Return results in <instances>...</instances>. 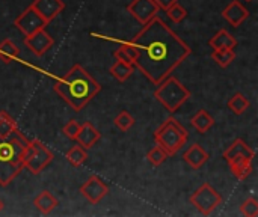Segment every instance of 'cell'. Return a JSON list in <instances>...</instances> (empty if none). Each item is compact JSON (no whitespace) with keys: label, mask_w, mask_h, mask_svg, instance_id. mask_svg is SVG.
<instances>
[{"label":"cell","mask_w":258,"mask_h":217,"mask_svg":"<svg viewBox=\"0 0 258 217\" xmlns=\"http://www.w3.org/2000/svg\"><path fill=\"white\" fill-rule=\"evenodd\" d=\"M138 51V68L153 85H159L171 76L190 56V47L157 15L144 24L132 41Z\"/></svg>","instance_id":"obj_1"},{"label":"cell","mask_w":258,"mask_h":217,"mask_svg":"<svg viewBox=\"0 0 258 217\" xmlns=\"http://www.w3.org/2000/svg\"><path fill=\"white\" fill-rule=\"evenodd\" d=\"M53 89L74 112H80L101 91V86L82 65L76 63L54 80Z\"/></svg>","instance_id":"obj_2"},{"label":"cell","mask_w":258,"mask_h":217,"mask_svg":"<svg viewBox=\"0 0 258 217\" xmlns=\"http://www.w3.org/2000/svg\"><path fill=\"white\" fill-rule=\"evenodd\" d=\"M29 140L17 130L11 137H0V187L9 186L23 171L21 156Z\"/></svg>","instance_id":"obj_3"},{"label":"cell","mask_w":258,"mask_h":217,"mask_svg":"<svg viewBox=\"0 0 258 217\" xmlns=\"http://www.w3.org/2000/svg\"><path fill=\"white\" fill-rule=\"evenodd\" d=\"M156 86L157 88L154 91V98L169 113H175L190 98V91L177 77L168 76Z\"/></svg>","instance_id":"obj_4"},{"label":"cell","mask_w":258,"mask_h":217,"mask_svg":"<svg viewBox=\"0 0 258 217\" xmlns=\"http://www.w3.org/2000/svg\"><path fill=\"white\" fill-rule=\"evenodd\" d=\"M189 133L187 130L175 119L168 118L156 131H154V140L159 147H162L169 156L177 154L187 142Z\"/></svg>","instance_id":"obj_5"},{"label":"cell","mask_w":258,"mask_h":217,"mask_svg":"<svg viewBox=\"0 0 258 217\" xmlns=\"http://www.w3.org/2000/svg\"><path fill=\"white\" fill-rule=\"evenodd\" d=\"M53 160V153L41 142V140H32L26 145L21 163L23 169H27L32 175H39Z\"/></svg>","instance_id":"obj_6"},{"label":"cell","mask_w":258,"mask_h":217,"mask_svg":"<svg viewBox=\"0 0 258 217\" xmlns=\"http://www.w3.org/2000/svg\"><path fill=\"white\" fill-rule=\"evenodd\" d=\"M190 204L203 216H209L222 204V196L210 183H203V186L190 195Z\"/></svg>","instance_id":"obj_7"},{"label":"cell","mask_w":258,"mask_h":217,"mask_svg":"<svg viewBox=\"0 0 258 217\" xmlns=\"http://www.w3.org/2000/svg\"><path fill=\"white\" fill-rule=\"evenodd\" d=\"M79 192L89 204L95 205V204L101 202L109 195V187L100 177L92 175L80 186Z\"/></svg>","instance_id":"obj_8"},{"label":"cell","mask_w":258,"mask_h":217,"mask_svg":"<svg viewBox=\"0 0 258 217\" xmlns=\"http://www.w3.org/2000/svg\"><path fill=\"white\" fill-rule=\"evenodd\" d=\"M14 24H15V27H17L18 30H21V32L27 36V35L35 33L36 30L44 29L48 23H47V21H45V20H44L32 6H29L20 17L15 18Z\"/></svg>","instance_id":"obj_9"},{"label":"cell","mask_w":258,"mask_h":217,"mask_svg":"<svg viewBox=\"0 0 258 217\" xmlns=\"http://www.w3.org/2000/svg\"><path fill=\"white\" fill-rule=\"evenodd\" d=\"M24 45L35 56H42V54H45L53 47V38H51V35L44 27L41 30H36L32 35H27L24 38Z\"/></svg>","instance_id":"obj_10"},{"label":"cell","mask_w":258,"mask_h":217,"mask_svg":"<svg viewBox=\"0 0 258 217\" xmlns=\"http://www.w3.org/2000/svg\"><path fill=\"white\" fill-rule=\"evenodd\" d=\"M128 14H132V17L139 21L142 26L145 23H148L153 17L157 15L159 8L154 3V0H133L128 6H127Z\"/></svg>","instance_id":"obj_11"},{"label":"cell","mask_w":258,"mask_h":217,"mask_svg":"<svg viewBox=\"0 0 258 217\" xmlns=\"http://www.w3.org/2000/svg\"><path fill=\"white\" fill-rule=\"evenodd\" d=\"M47 23L53 21L65 8V3L62 0H35L30 5Z\"/></svg>","instance_id":"obj_12"},{"label":"cell","mask_w":258,"mask_h":217,"mask_svg":"<svg viewBox=\"0 0 258 217\" xmlns=\"http://www.w3.org/2000/svg\"><path fill=\"white\" fill-rule=\"evenodd\" d=\"M252 160H254V157H251V156H234V157L228 159L227 163L230 165L231 174H233L237 180L243 181V180H246V178L252 174V171H254V168H252Z\"/></svg>","instance_id":"obj_13"},{"label":"cell","mask_w":258,"mask_h":217,"mask_svg":"<svg viewBox=\"0 0 258 217\" xmlns=\"http://www.w3.org/2000/svg\"><path fill=\"white\" fill-rule=\"evenodd\" d=\"M222 17L234 27L242 26L243 21H246V18L249 17V11L239 2V0H233L224 11H222Z\"/></svg>","instance_id":"obj_14"},{"label":"cell","mask_w":258,"mask_h":217,"mask_svg":"<svg viewBox=\"0 0 258 217\" xmlns=\"http://www.w3.org/2000/svg\"><path fill=\"white\" fill-rule=\"evenodd\" d=\"M210 159L209 153L198 143H194L190 145L184 153H183V160L184 163H187L192 169H200L203 168L207 160Z\"/></svg>","instance_id":"obj_15"},{"label":"cell","mask_w":258,"mask_h":217,"mask_svg":"<svg viewBox=\"0 0 258 217\" xmlns=\"http://www.w3.org/2000/svg\"><path fill=\"white\" fill-rule=\"evenodd\" d=\"M100 131L91 124V122H83L82 125H80V130H79V133H77V136H76V140H77V143H80L83 148H86V150H89V148H92L98 140H100Z\"/></svg>","instance_id":"obj_16"},{"label":"cell","mask_w":258,"mask_h":217,"mask_svg":"<svg viewBox=\"0 0 258 217\" xmlns=\"http://www.w3.org/2000/svg\"><path fill=\"white\" fill-rule=\"evenodd\" d=\"M33 205H35V208H36L41 214H50L54 208L59 207V201H57V198H56L50 190H41V192L35 196Z\"/></svg>","instance_id":"obj_17"},{"label":"cell","mask_w":258,"mask_h":217,"mask_svg":"<svg viewBox=\"0 0 258 217\" xmlns=\"http://www.w3.org/2000/svg\"><path fill=\"white\" fill-rule=\"evenodd\" d=\"M209 45L213 50H218V48H233L234 50L237 45V39L227 29H222L209 41Z\"/></svg>","instance_id":"obj_18"},{"label":"cell","mask_w":258,"mask_h":217,"mask_svg":"<svg viewBox=\"0 0 258 217\" xmlns=\"http://www.w3.org/2000/svg\"><path fill=\"white\" fill-rule=\"evenodd\" d=\"M190 125H192L198 133L204 134V133H207V131L215 125V119H213L212 115L207 113V110L201 109V110H198V112L192 116Z\"/></svg>","instance_id":"obj_19"},{"label":"cell","mask_w":258,"mask_h":217,"mask_svg":"<svg viewBox=\"0 0 258 217\" xmlns=\"http://www.w3.org/2000/svg\"><path fill=\"white\" fill-rule=\"evenodd\" d=\"M234 156H251V157H255V151L243 140V139H236L222 154V157L225 160L234 157Z\"/></svg>","instance_id":"obj_20"},{"label":"cell","mask_w":258,"mask_h":217,"mask_svg":"<svg viewBox=\"0 0 258 217\" xmlns=\"http://www.w3.org/2000/svg\"><path fill=\"white\" fill-rule=\"evenodd\" d=\"M133 71H135V65L121 59H116V62H113V65L110 66V74L118 82H125L127 79H130Z\"/></svg>","instance_id":"obj_21"},{"label":"cell","mask_w":258,"mask_h":217,"mask_svg":"<svg viewBox=\"0 0 258 217\" xmlns=\"http://www.w3.org/2000/svg\"><path fill=\"white\" fill-rule=\"evenodd\" d=\"M228 106V110L236 115V116H240L243 115L248 109H249V100L242 94V92H236L227 103Z\"/></svg>","instance_id":"obj_22"},{"label":"cell","mask_w":258,"mask_h":217,"mask_svg":"<svg viewBox=\"0 0 258 217\" xmlns=\"http://www.w3.org/2000/svg\"><path fill=\"white\" fill-rule=\"evenodd\" d=\"M67 160L70 162V165H73L74 168H80L82 165L86 163L88 160V153H86V148H83L80 143L71 147L68 151H67Z\"/></svg>","instance_id":"obj_23"},{"label":"cell","mask_w":258,"mask_h":217,"mask_svg":"<svg viewBox=\"0 0 258 217\" xmlns=\"http://www.w3.org/2000/svg\"><path fill=\"white\" fill-rule=\"evenodd\" d=\"M212 59H213L221 68H227V66H230V65L234 62L236 53H234L233 48H218V50H213Z\"/></svg>","instance_id":"obj_24"},{"label":"cell","mask_w":258,"mask_h":217,"mask_svg":"<svg viewBox=\"0 0 258 217\" xmlns=\"http://www.w3.org/2000/svg\"><path fill=\"white\" fill-rule=\"evenodd\" d=\"M17 130H18V128H17V124H15V121L12 119V116H11L8 112L2 110V112H0V137H2V139L11 137Z\"/></svg>","instance_id":"obj_25"},{"label":"cell","mask_w":258,"mask_h":217,"mask_svg":"<svg viewBox=\"0 0 258 217\" xmlns=\"http://www.w3.org/2000/svg\"><path fill=\"white\" fill-rule=\"evenodd\" d=\"M18 54L20 48L11 39H5L0 42V59L5 63H11L15 57H18Z\"/></svg>","instance_id":"obj_26"},{"label":"cell","mask_w":258,"mask_h":217,"mask_svg":"<svg viewBox=\"0 0 258 217\" xmlns=\"http://www.w3.org/2000/svg\"><path fill=\"white\" fill-rule=\"evenodd\" d=\"M113 56L116 59H121V60H125L128 63H135L136 57H138V51L136 48L133 47L132 42H122L113 53Z\"/></svg>","instance_id":"obj_27"},{"label":"cell","mask_w":258,"mask_h":217,"mask_svg":"<svg viewBox=\"0 0 258 217\" xmlns=\"http://www.w3.org/2000/svg\"><path fill=\"white\" fill-rule=\"evenodd\" d=\"M113 124H115V127H118L121 131H127V130H130V128L135 125V118L132 116L130 112L121 110V112L115 116Z\"/></svg>","instance_id":"obj_28"},{"label":"cell","mask_w":258,"mask_h":217,"mask_svg":"<svg viewBox=\"0 0 258 217\" xmlns=\"http://www.w3.org/2000/svg\"><path fill=\"white\" fill-rule=\"evenodd\" d=\"M168 157H169V154L162 148V147H154L153 150H150V153L147 154V159H148V162L153 165V166H160V165H163L166 160H168Z\"/></svg>","instance_id":"obj_29"},{"label":"cell","mask_w":258,"mask_h":217,"mask_svg":"<svg viewBox=\"0 0 258 217\" xmlns=\"http://www.w3.org/2000/svg\"><path fill=\"white\" fill-rule=\"evenodd\" d=\"M240 213L245 217H257L258 216V201L255 198H248L240 204Z\"/></svg>","instance_id":"obj_30"},{"label":"cell","mask_w":258,"mask_h":217,"mask_svg":"<svg viewBox=\"0 0 258 217\" xmlns=\"http://www.w3.org/2000/svg\"><path fill=\"white\" fill-rule=\"evenodd\" d=\"M166 14H168V17H169L174 23H181V21L187 17V11H186L178 2H175V3L166 11Z\"/></svg>","instance_id":"obj_31"},{"label":"cell","mask_w":258,"mask_h":217,"mask_svg":"<svg viewBox=\"0 0 258 217\" xmlns=\"http://www.w3.org/2000/svg\"><path fill=\"white\" fill-rule=\"evenodd\" d=\"M80 122H77L76 119H71L70 122H67L65 124V127L62 128V133L68 137V139H71V140H76V136H77V133H79V130H80Z\"/></svg>","instance_id":"obj_32"},{"label":"cell","mask_w":258,"mask_h":217,"mask_svg":"<svg viewBox=\"0 0 258 217\" xmlns=\"http://www.w3.org/2000/svg\"><path fill=\"white\" fill-rule=\"evenodd\" d=\"M175 2H178V0H154V3L157 5V8L162 9V11H165V12L172 6Z\"/></svg>","instance_id":"obj_33"},{"label":"cell","mask_w":258,"mask_h":217,"mask_svg":"<svg viewBox=\"0 0 258 217\" xmlns=\"http://www.w3.org/2000/svg\"><path fill=\"white\" fill-rule=\"evenodd\" d=\"M2 210H3V201L0 199V211H2Z\"/></svg>","instance_id":"obj_34"},{"label":"cell","mask_w":258,"mask_h":217,"mask_svg":"<svg viewBox=\"0 0 258 217\" xmlns=\"http://www.w3.org/2000/svg\"><path fill=\"white\" fill-rule=\"evenodd\" d=\"M246 2H252V0H246Z\"/></svg>","instance_id":"obj_35"}]
</instances>
